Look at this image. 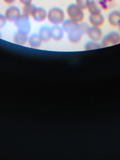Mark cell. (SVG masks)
Listing matches in <instances>:
<instances>
[{
	"mask_svg": "<svg viewBox=\"0 0 120 160\" xmlns=\"http://www.w3.org/2000/svg\"><path fill=\"white\" fill-rule=\"evenodd\" d=\"M47 19L53 26H60L65 20V14L61 8L52 7L48 12Z\"/></svg>",
	"mask_w": 120,
	"mask_h": 160,
	"instance_id": "obj_1",
	"label": "cell"
},
{
	"mask_svg": "<svg viewBox=\"0 0 120 160\" xmlns=\"http://www.w3.org/2000/svg\"><path fill=\"white\" fill-rule=\"evenodd\" d=\"M15 24L17 27L18 32L27 35L31 32L32 25L30 17L22 14L21 16L15 22Z\"/></svg>",
	"mask_w": 120,
	"mask_h": 160,
	"instance_id": "obj_4",
	"label": "cell"
},
{
	"mask_svg": "<svg viewBox=\"0 0 120 160\" xmlns=\"http://www.w3.org/2000/svg\"><path fill=\"white\" fill-rule=\"evenodd\" d=\"M91 0H75V4L83 11L87 10Z\"/></svg>",
	"mask_w": 120,
	"mask_h": 160,
	"instance_id": "obj_19",
	"label": "cell"
},
{
	"mask_svg": "<svg viewBox=\"0 0 120 160\" xmlns=\"http://www.w3.org/2000/svg\"><path fill=\"white\" fill-rule=\"evenodd\" d=\"M19 2L23 6L32 4V0H18Z\"/></svg>",
	"mask_w": 120,
	"mask_h": 160,
	"instance_id": "obj_23",
	"label": "cell"
},
{
	"mask_svg": "<svg viewBox=\"0 0 120 160\" xmlns=\"http://www.w3.org/2000/svg\"><path fill=\"white\" fill-rule=\"evenodd\" d=\"M52 39L55 42H60L64 36V32L60 26H53L50 28Z\"/></svg>",
	"mask_w": 120,
	"mask_h": 160,
	"instance_id": "obj_9",
	"label": "cell"
},
{
	"mask_svg": "<svg viewBox=\"0 0 120 160\" xmlns=\"http://www.w3.org/2000/svg\"><path fill=\"white\" fill-rule=\"evenodd\" d=\"M7 20L5 17L4 15L0 13V29L2 28L5 26Z\"/></svg>",
	"mask_w": 120,
	"mask_h": 160,
	"instance_id": "obj_22",
	"label": "cell"
},
{
	"mask_svg": "<svg viewBox=\"0 0 120 160\" xmlns=\"http://www.w3.org/2000/svg\"><path fill=\"white\" fill-rule=\"evenodd\" d=\"M36 8V7L32 3L29 4V5H24L22 9V14L25 16L28 17H32Z\"/></svg>",
	"mask_w": 120,
	"mask_h": 160,
	"instance_id": "obj_17",
	"label": "cell"
},
{
	"mask_svg": "<svg viewBox=\"0 0 120 160\" xmlns=\"http://www.w3.org/2000/svg\"><path fill=\"white\" fill-rule=\"evenodd\" d=\"M91 27L101 28L105 23V19L102 14L97 15H89L88 18Z\"/></svg>",
	"mask_w": 120,
	"mask_h": 160,
	"instance_id": "obj_10",
	"label": "cell"
},
{
	"mask_svg": "<svg viewBox=\"0 0 120 160\" xmlns=\"http://www.w3.org/2000/svg\"><path fill=\"white\" fill-rule=\"evenodd\" d=\"M87 11H88L90 15H97L102 13L101 10L98 7L97 2L94 0H91L87 7Z\"/></svg>",
	"mask_w": 120,
	"mask_h": 160,
	"instance_id": "obj_16",
	"label": "cell"
},
{
	"mask_svg": "<svg viewBox=\"0 0 120 160\" xmlns=\"http://www.w3.org/2000/svg\"><path fill=\"white\" fill-rule=\"evenodd\" d=\"M29 36L17 31L13 37V42L15 44L20 46L25 45L28 42Z\"/></svg>",
	"mask_w": 120,
	"mask_h": 160,
	"instance_id": "obj_15",
	"label": "cell"
},
{
	"mask_svg": "<svg viewBox=\"0 0 120 160\" xmlns=\"http://www.w3.org/2000/svg\"><path fill=\"white\" fill-rule=\"evenodd\" d=\"M79 24L70 20L69 18L65 19L62 24V28L65 33L68 34L70 32L79 28Z\"/></svg>",
	"mask_w": 120,
	"mask_h": 160,
	"instance_id": "obj_12",
	"label": "cell"
},
{
	"mask_svg": "<svg viewBox=\"0 0 120 160\" xmlns=\"http://www.w3.org/2000/svg\"><path fill=\"white\" fill-rule=\"evenodd\" d=\"M101 44L100 43L89 41L85 43L84 45V49L86 50H93V49H98L101 48Z\"/></svg>",
	"mask_w": 120,
	"mask_h": 160,
	"instance_id": "obj_18",
	"label": "cell"
},
{
	"mask_svg": "<svg viewBox=\"0 0 120 160\" xmlns=\"http://www.w3.org/2000/svg\"><path fill=\"white\" fill-rule=\"evenodd\" d=\"M83 34L79 28L68 34V40L72 44H78L82 41Z\"/></svg>",
	"mask_w": 120,
	"mask_h": 160,
	"instance_id": "obj_11",
	"label": "cell"
},
{
	"mask_svg": "<svg viewBox=\"0 0 120 160\" xmlns=\"http://www.w3.org/2000/svg\"><path fill=\"white\" fill-rule=\"evenodd\" d=\"M120 44V34L117 32H109L105 36L100 42L101 47L106 48Z\"/></svg>",
	"mask_w": 120,
	"mask_h": 160,
	"instance_id": "obj_3",
	"label": "cell"
},
{
	"mask_svg": "<svg viewBox=\"0 0 120 160\" xmlns=\"http://www.w3.org/2000/svg\"><path fill=\"white\" fill-rule=\"evenodd\" d=\"M90 27L87 24L83 23V22L80 23L79 25V28L83 35L87 34V32H88Z\"/></svg>",
	"mask_w": 120,
	"mask_h": 160,
	"instance_id": "obj_20",
	"label": "cell"
},
{
	"mask_svg": "<svg viewBox=\"0 0 120 160\" xmlns=\"http://www.w3.org/2000/svg\"><path fill=\"white\" fill-rule=\"evenodd\" d=\"M99 4L102 7V9L106 10L108 9V3L112 2L113 0H99Z\"/></svg>",
	"mask_w": 120,
	"mask_h": 160,
	"instance_id": "obj_21",
	"label": "cell"
},
{
	"mask_svg": "<svg viewBox=\"0 0 120 160\" xmlns=\"http://www.w3.org/2000/svg\"><path fill=\"white\" fill-rule=\"evenodd\" d=\"M86 34L90 41L100 43L104 36L101 28L93 27H90Z\"/></svg>",
	"mask_w": 120,
	"mask_h": 160,
	"instance_id": "obj_6",
	"label": "cell"
},
{
	"mask_svg": "<svg viewBox=\"0 0 120 160\" xmlns=\"http://www.w3.org/2000/svg\"><path fill=\"white\" fill-rule=\"evenodd\" d=\"M48 12L42 7H36L32 17L34 21L38 23L43 22L47 19Z\"/></svg>",
	"mask_w": 120,
	"mask_h": 160,
	"instance_id": "obj_8",
	"label": "cell"
},
{
	"mask_svg": "<svg viewBox=\"0 0 120 160\" xmlns=\"http://www.w3.org/2000/svg\"><path fill=\"white\" fill-rule=\"evenodd\" d=\"M66 14L70 20L78 24L83 22L84 13L83 10L79 8L75 3H71L66 8Z\"/></svg>",
	"mask_w": 120,
	"mask_h": 160,
	"instance_id": "obj_2",
	"label": "cell"
},
{
	"mask_svg": "<svg viewBox=\"0 0 120 160\" xmlns=\"http://www.w3.org/2000/svg\"><path fill=\"white\" fill-rule=\"evenodd\" d=\"M22 15L19 8L15 5H11L6 10L4 16L7 21L15 23Z\"/></svg>",
	"mask_w": 120,
	"mask_h": 160,
	"instance_id": "obj_5",
	"label": "cell"
},
{
	"mask_svg": "<svg viewBox=\"0 0 120 160\" xmlns=\"http://www.w3.org/2000/svg\"><path fill=\"white\" fill-rule=\"evenodd\" d=\"M2 37V34H1V32H0V38Z\"/></svg>",
	"mask_w": 120,
	"mask_h": 160,
	"instance_id": "obj_26",
	"label": "cell"
},
{
	"mask_svg": "<svg viewBox=\"0 0 120 160\" xmlns=\"http://www.w3.org/2000/svg\"><path fill=\"white\" fill-rule=\"evenodd\" d=\"M118 29H119V33H120V25H119V26L118 27Z\"/></svg>",
	"mask_w": 120,
	"mask_h": 160,
	"instance_id": "obj_25",
	"label": "cell"
},
{
	"mask_svg": "<svg viewBox=\"0 0 120 160\" xmlns=\"http://www.w3.org/2000/svg\"><path fill=\"white\" fill-rule=\"evenodd\" d=\"M38 34L43 42H48L52 39L51 29L48 27H41L39 29Z\"/></svg>",
	"mask_w": 120,
	"mask_h": 160,
	"instance_id": "obj_14",
	"label": "cell"
},
{
	"mask_svg": "<svg viewBox=\"0 0 120 160\" xmlns=\"http://www.w3.org/2000/svg\"><path fill=\"white\" fill-rule=\"evenodd\" d=\"M16 0H3L4 3L6 4H8V5H10V4H13Z\"/></svg>",
	"mask_w": 120,
	"mask_h": 160,
	"instance_id": "obj_24",
	"label": "cell"
},
{
	"mask_svg": "<svg viewBox=\"0 0 120 160\" xmlns=\"http://www.w3.org/2000/svg\"><path fill=\"white\" fill-rule=\"evenodd\" d=\"M42 42L38 33H33L28 37L27 43L31 48H38L41 47Z\"/></svg>",
	"mask_w": 120,
	"mask_h": 160,
	"instance_id": "obj_13",
	"label": "cell"
},
{
	"mask_svg": "<svg viewBox=\"0 0 120 160\" xmlns=\"http://www.w3.org/2000/svg\"><path fill=\"white\" fill-rule=\"evenodd\" d=\"M108 21L111 27L118 28L120 24V11L114 10L110 12L108 15Z\"/></svg>",
	"mask_w": 120,
	"mask_h": 160,
	"instance_id": "obj_7",
	"label": "cell"
}]
</instances>
